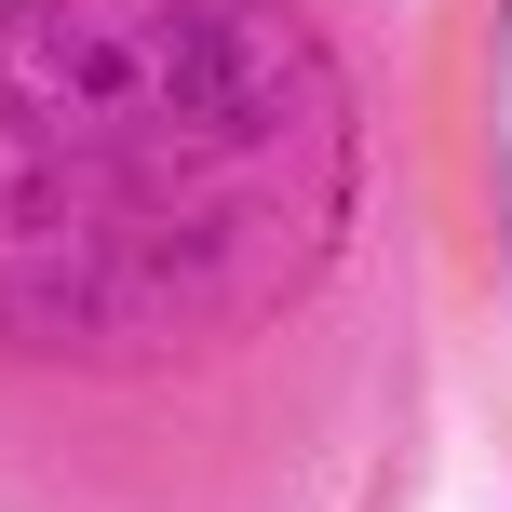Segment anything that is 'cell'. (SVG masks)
Segmentation results:
<instances>
[{"mask_svg": "<svg viewBox=\"0 0 512 512\" xmlns=\"http://www.w3.org/2000/svg\"><path fill=\"white\" fill-rule=\"evenodd\" d=\"M351 230V81L283 0H0V351L203 364Z\"/></svg>", "mask_w": 512, "mask_h": 512, "instance_id": "obj_1", "label": "cell"}]
</instances>
